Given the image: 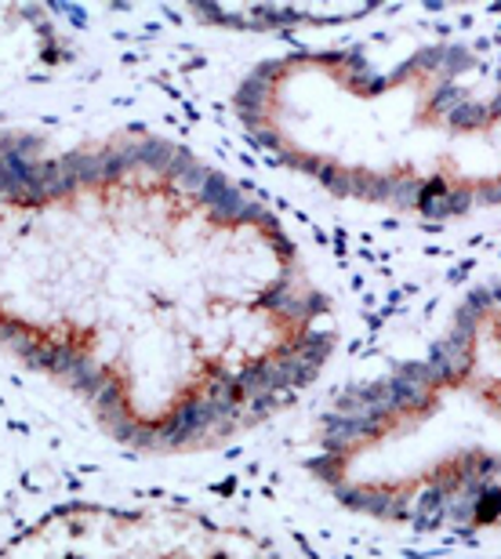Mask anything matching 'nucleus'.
Segmentation results:
<instances>
[{
	"label": "nucleus",
	"mask_w": 501,
	"mask_h": 559,
	"mask_svg": "<svg viewBox=\"0 0 501 559\" xmlns=\"http://www.w3.org/2000/svg\"><path fill=\"white\" fill-rule=\"evenodd\" d=\"M320 479L349 509L410 527L501 512V287L473 290L426 360L342 418Z\"/></svg>",
	"instance_id": "3"
},
{
	"label": "nucleus",
	"mask_w": 501,
	"mask_h": 559,
	"mask_svg": "<svg viewBox=\"0 0 501 559\" xmlns=\"http://www.w3.org/2000/svg\"><path fill=\"white\" fill-rule=\"evenodd\" d=\"M237 114L276 160L349 204L407 218L501 207V62L469 44L284 55L243 76Z\"/></svg>",
	"instance_id": "2"
},
{
	"label": "nucleus",
	"mask_w": 501,
	"mask_h": 559,
	"mask_svg": "<svg viewBox=\"0 0 501 559\" xmlns=\"http://www.w3.org/2000/svg\"><path fill=\"white\" fill-rule=\"evenodd\" d=\"M0 342L128 440L196 447L313 385L338 331L284 222L189 150L8 139Z\"/></svg>",
	"instance_id": "1"
}]
</instances>
